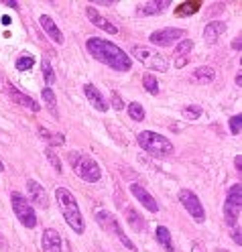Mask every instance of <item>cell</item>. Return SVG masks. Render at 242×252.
<instances>
[{
    "label": "cell",
    "mask_w": 242,
    "mask_h": 252,
    "mask_svg": "<svg viewBox=\"0 0 242 252\" xmlns=\"http://www.w3.org/2000/svg\"><path fill=\"white\" fill-rule=\"evenodd\" d=\"M131 55L140 61L147 69H153V71H159V73H165L169 71V61L165 55H161L159 51L151 49V47H144V45H135L131 49Z\"/></svg>",
    "instance_id": "5"
},
{
    "label": "cell",
    "mask_w": 242,
    "mask_h": 252,
    "mask_svg": "<svg viewBox=\"0 0 242 252\" xmlns=\"http://www.w3.org/2000/svg\"><path fill=\"white\" fill-rule=\"evenodd\" d=\"M124 216H126V222L133 230L137 232H144L147 230V222H144V218L135 210V208H126L124 210Z\"/></svg>",
    "instance_id": "20"
},
{
    "label": "cell",
    "mask_w": 242,
    "mask_h": 252,
    "mask_svg": "<svg viewBox=\"0 0 242 252\" xmlns=\"http://www.w3.org/2000/svg\"><path fill=\"white\" fill-rule=\"evenodd\" d=\"M6 92H8V96L12 98V102H17L19 106H23V108H27V110H31V112H39L41 110V106H39V102H35L31 96H27V94H23L17 86H12V84H8L6 86Z\"/></svg>",
    "instance_id": "12"
},
{
    "label": "cell",
    "mask_w": 242,
    "mask_h": 252,
    "mask_svg": "<svg viewBox=\"0 0 242 252\" xmlns=\"http://www.w3.org/2000/svg\"><path fill=\"white\" fill-rule=\"evenodd\" d=\"M86 49L88 53L96 59L108 65L110 69L114 71H131L133 69V59L126 51H122L118 45L110 43L106 39H100V37H90L86 41Z\"/></svg>",
    "instance_id": "1"
},
{
    "label": "cell",
    "mask_w": 242,
    "mask_h": 252,
    "mask_svg": "<svg viewBox=\"0 0 242 252\" xmlns=\"http://www.w3.org/2000/svg\"><path fill=\"white\" fill-rule=\"evenodd\" d=\"M202 114H204V110H202V106H185L183 110H181V116L185 118V120H198V118H202Z\"/></svg>",
    "instance_id": "28"
},
{
    "label": "cell",
    "mask_w": 242,
    "mask_h": 252,
    "mask_svg": "<svg viewBox=\"0 0 242 252\" xmlns=\"http://www.w3.org/2000/svg\"><path fill=\"white\" fill-rule=\"evenodd\" d=\"M216 252H228V250H224V248H218V250H216Z\"/></svg>",
    "instance_id": "44"
},
{
    "label": "cell",
    "mask_w": 242,
    "mask_h": 252,
    "mask_svg": "<svg viewBox=\"0 0 242 252\" xmlns=\"http://www.w3.org/2000/svg\"><path fill=\"white\" fill-rule=\"evenodd\" d=\"M236 84H238V86H242V73H238V75H236Z\"/></svg>",
    "instance_id": "40"
},
{
    "label": "cell",
    "mask_w": 242,
    "mask_h": 252,
    "mask_svg": "<svg viewBox=\"0 0 242 252\" xmlns=\"http://www.w3.org/2000/svg\"><path fill=\"white\" fill-rule=\"evenodd\" d=\"M224 33H226V23H224V21H212V23H207L206 29H204V39H206L207 43H214V41H218Z\"/></svg>",
    "instance_id": "19"
},
{
    "label": "cell",
    "mask_w": 242,
    "mask_h": 252,
    "mask_svg": "<svg viewBox=\"0 0 242 252\" xmlns=\"http://www.w3.org/2000/svg\"><path fill=\"white\" fill-rule=\"evenodd\" d=\"M96 218H98V222L104 226V228H108L112 234H114L116 236V238L128 248V250H133V252H137L138 248L135 246V242L131 240V238H128V236L122 232V228H120V224H118V220L114 218V216H112V214H106V212H98V216H96Z\"/></svg>",
    "instance_id": "9"
},
{
    "label": "cell",
    "mask_w": 242,
    "mask_h": 252,
    "mask_svg": "<svg viewBox=\"0 0 242 252\" xmlns=\"http://www.w3.org/2000/svg\"><path fill=\"white\" fill-rule=\"evenodd\" d=\"M69 163H71V167H73V171H75V175L82 177L86 183L100 181L102 169H100L98 163L92 159V157L79 153V151H73V153H69Z\"/></svg>",
    "instance_id": "4"
},
{
    "label": "cell",
    "mask_w": 242,
    "mask_h": 252,
    "mask_svg": "<svg viewBox=\"0 0 242 252\" xmlns=\"http://www.w3.org/2000/svg\"><path fill=\"white\" fill-rule=\"evenodd\" d=\"M131 193L142 203V208L144 210H149V212H153V214H157L159 212V203H157V199L144 189L142 185H138V183H133L131 185Z\"/></svg>",
    "instance_id": "13"
},
{
    "label": "cell",
    "mask_w": 242,
    "mask_h": 252,
    "mask_svg": "<svg viewBox=\"0 0 242 252\" xmlns=\"http://www.w3.org/2000/svg\"><path fill=\"white\" fill-rule=\"evenodd\" d=\"M41 98H43L45 106L51 110V114L57 118V116H59V112H57V98H55L53 90H51V88H43V92H41Z\"/></svg>",
    "instance_id": "24"
},
{
    "label": "cell",
    "mask_w": 242,
    "mask_h": 252,
    "mask_svg": "<svg viewBox=\"0 0 242 252\" xmlns=\"http://www.w3.org/2000/svg\"><path fill=\"white\" fill-rule=\"evenodd\" d=\"M128 116H131L135 122L144 120V108L138 102H131V104H128Z\"/></svg>",
    "instance_id": "30"
},
{
    "label": "cell",
    "mask_w": 242,
    "mask_h": 252,
    "mask_svg": "<svg viewBox=\"0 0 242 252\" xmlns=\"http://www.w3.org/2000/svg\"><path fill=\"white\" fill-rule=\"evenodd\" d=\"M202 6L200 0H193V2H183L175 8V14H179V17H185V14H193V12H198Z\"/></svg>",
    "instance_id": "25"
},
{
    "label": "cell",
    "mask_w": 242,
    "mask_h": 252,
    "mask_svg": "<svg viewBox=\"0 0 242 252\" xmlns=\"http://www.w3.org/2000/svg\"><path fill=\"white\" fill-rule=\"evenodd\" d=\"M155 238H157V242H159L161 246H163L167 252H175L173 242H171V232H169V228L159 226V228L155 230Z\"/></svg>",
    "instance_id": "22"
},
{
    "label": "cell",
    "mask_w": 242,
    "mask_h": 252,
    "mask_svg": "<svg viewBox=\"0 0 242 252\" xmlns=\"http://www.w3.org/2000/svg\"><path fill=\"white\" fill-rule=\"evenodd\" d=\"M39 23H41L43 31L47 33V37H49L53 43H57V45H61V43H63V35H61V31H59V27L55 25V21H53L51 17H47V14H43V17L39 19Z\"/></svg>",
    "instance_id": "18"
},
{
    "label": "cell",
    "mask_w": 242,
    "mask_h": 252,
    "mask_svg": "<svg viewBox=\"0 0 242 252\" xmlns=\"http://www.w3.org/2000/svg\"><path fill=\"white\" fill-rule=\"evenodd\" d=\"M230 236H232V240H234L238 246H242V230H240L238 226L230 228Z\"/></svg>",
    "instance_id": "35"
},
{
    "label": "cell",
    "mask_w": 242,
    "mask_h": 252,
    "mask_svg": "<svg viewBox=\"0 0 242 252\" xmlns=\"http://www.w3.org/2000/svg\"><path fill=\"white\" fill-rule=\"evenodd\" d=\"M191 252H207V248L204 246V242L193 240V242H191Z\"/></svg>",
    "instance_id": "36"
},
{
    "label": "cell",
    "mask_w": 242,
    "mask_h": 252,
    "mask_svg": "<svg viewBox=\"0 0 242 252\" xmlns=\"http://www.w3.org/2000/svg\"><path fill=\"white\" fill-rule=\"evenodd\" d=\"M191 49H193V41L191 39H183V41H179L175 45V55L179 57V59H187V55L191 53Z\"/></svg>",
    "instance_id": "26"
},
{
    "label": "cell",
    "mask_w": 242,
    "mask_h": 252,
    "mask_svg": "<svg viewBox=\"0 0 242 252\" xmlns=\"http://www.w3.org/2000/svg\"><path fill=\"white\" fill-rule=\"evenodd\" d=\"M45 157H47V161H49V163L53 165V169H55L57 173H61V171H63L61 161H59V157L55 155V151H53L51 147H47V149H45Z\"/></svg>",
    "instance_id": "32"
},
{
    "label": "cell",
    "mask_w": 242,
    "mask_h": 252,
    "mask_svg": "<svg viewBox=\"0 0 242 252\" xmlns=\"http://www.w3.org/2000/svg\"><path fill=\"white\" fill-rule=\"evenodd\" d=\"M0 246H2V248H6V242L2 240V236H0Z\"/></svg>",
    "instance_id": "42"
},
{
    "label": "cell",
    "mask_w": 242,
    "mask_h": 252,
    "mask_svg": "<svg viewBox=\"0 0 242 252\" xmlns=\"http://www.w3.org/2000/svg\"><path fill=\"white\" fill-rule=\"evenodd\" d=\"M2 23L4 25H10V17H2Z\"/></svg>",
    "instance_id": "41"
},
{
    "label": "cell",
    "mask_w": 242,
    "mask_h": 252,
    "mask_svg": "<svg viewBox=\"0 0 242 252\" xmlns=\"http://www.w3.org/2000/svg\"><path fill=\"white\" fill-rule=\"evenodd\" d=\"M27 191H29V201L31 203H35V206L39 208H47L49 206V199H47V191H45V187L35 181V179H29L27 181Z\"/></svg>",
    "instance_id": "11"
},
{
    "label": "cell",
    "mask_w": 242,
    "mask_h": 252,
    "mask_svg": "<svg viewBox=\"0 0 242 252\" xmlns=\"http://www.w3.org/2000/svg\"><path fill=\"white\" fill-rule=\"evenodd\" d=\"M84 94H86V98L90 100V104L98 110V112H106V110L110 108V104H108V100L102 96V92L96 88L94 84H86L84 86Z\"/></svg>",
    "instance_id": "15"
},
{
    "label": "cell",
    "mask_w": 242,
    "mask_h": 252,
    "mask_svg": "<svg viewBox=\"0 0 242 252\" xmlns=\"http://www.w3.org/2000/svg\"><path fill=\"white\" fill-rule=\"evenodd\" d=\"M137 143L142 147V151H147V153L153 155V157H169V155L175 151L173 143H171L167 136L157 134V132H153V130H142V132H138V134H137Z\"/></svg>",
    "instance_id": "3"
},
{
    "label": "cell",
    "mask_w": 242,
    "mask_h": 252,
    "mask_svg": "<svg viewBox=\"0 0 242 252\" xmlns=\"http://www.w3.org/2000/svg\"><path fill=\"white\" fill-rule=\"evenodd\" d=\"M39 136L43 140H47L49 147H61V145H66V136L57 134V132H49L47 128H43V126H39Z\"/></svg>",
    "instance_id": "23"
},
{
    "label": "cell",
    "mask_w": 242,
    "mask_h": 252,
    "mask_svg": "<svg viewBox=\"0 0 242 252\" xmlns=\"http://www.w3.org/2000/svg\"><path fill=\"white\" fill-rule=\"evenodd\" d=\"M234 167L240 171L242 169V159H240V157H234Z\"/></svg>",
    "instance_id": "37"
},
{
    "label": "cell",
    "mask_w": 242,
    "mask_h": 252,
    "mask_svg": "<svg viewBox=\"0 0 242 252\" xmlns=\"http://www.w3.org/2000/svg\"><path fill=\"white\" fill-rule=\"evenodd\" d=\"M6 6H10V8H19V2L17 0H8V2H4Z\"/></svg>",
    "instance_id": "38"
},
{
    "label": "cell",
    "mask_w": 242,
    "mask_h": 252,
    "mask_svg": "<svg viewBox=\"0 0 242 252\" xmlns=\"http://www.w3.org/2000/svg\"><path fill=\"white\" fill-rule=\"evenodd\" d=\"M179 201H181V206L185 208V212L196 220L198 224H204V220H206V210H204V206H202V201H200V197L193 193V191H189V189H181L179 191Z\"/></svg>",
    "instance_id": "8"
},
{
    "label": "cell",
    "mask_w": 242,
    "mask_h": 252,
    "mask_svg": "<svg viewBox=\"0 0 242 252\" xmlns=\"http://www.w3.org/2000/svg\"><path fill=\"white\" fill-rule=\"evenodd\" d=\"M55 199H57L59 208H61V212H63V218H66L68 226H69L75 234H84L86 222H84L82 212H79V206H77L75 195L69 191L68 187H59V189H55Z\"/></svg>",
    "instance_id": "2"
},
{
    "label": "cell",
    "mask_w": 242,
    "mask_h": 252,
    "mask_svg": "<svg viewBox=\"0 0 242 252\" xmlns=\"http://www.w3.org/2000/svg\"><path fill=\"white\" fill-rule=\"evenodd\" d=\"M41 69H43L45 84H47V86H53V84H55V71H53V67H51V63L47 61V59H43V61H41Z\"/></svg>",
    "instance_id": "29"
},
{
    "label": "cell",
    "mask_w": 242,
    "mask_h": 252,
    "mask_svg": "<svg viewBox=\"0 0 242 252\" xmlns=\"http://www.w3.org/2000/svg\"><path fill=\"white\" fill-rule=\"evenodd\" d=\"M86 14H88L90 23H92V25H96L98 29L106 31V33H110V35H116V33H118V27H116L114 23H110L106 17H102V14H100L98 10H96L94 6H88V8H86Z\"/></svg>",
    "instance_id": "14"
},
{
    "label": "cell",
    "mask_w": 242,
    "mask_h": 252,
    "mask_svg": "<svg viewBox=\"0 0 242 252\" xmlns=\"http://www.w3.org/2000/svg\"><path fill=\"white\" fill-rule=\"evenodd\" d=\"M240 212H242V185L234 183L228 193H226V201H224V222L228 228L238 226L240 220Z\"/></svg>",
    "instance_id": "6"
},
{
    "label": "cell",
    "mask_w": 242,
    "mask_h": 252,
    "mask_svg": "<svg viewBox=\"0 0 242 252\" xmlns=\"http://www.w3.org/2000/svg\"><path fill=\"white\" fill-rule=\"evenodd\" d=\"M10 203H12L14 216L19 218V222H21L25 228H35V226H37L35 208H33V203H31L23 193L12 191V193H10Z\"/></svg>",
    "instance_id": "7"
},
{
    "label": "cell",
    "mask_w": 242,
    "mask_h": 252,
    "mask_svg": "<svg viewBox=\"0 0 242 252\" xmlns=\"http://www.w3.org/2000/svg\"><path fill=\"white\" fill-rule=\"evenodd\" d=\"M216 77V71L212 67H207V65H202L198 69H193L191 73V82H196V84H209Z\"/></svg>",
    "instance_id": "21"
},
{
    "label": "cell",
    "mask_w": 242,
    "mask_h": 252,
    "mask_svg": "<svg viewBox=\"0 0 242 252\" xmlns=\"http://www.w3.org/2000/svg\"><path fill=\"white\" fill-rule=\"evenodd\" d=\"M232 47H234V49H242V41H240V39H234Z\"/></svg>",
    "instance_id": "39"
},
{
    "label": "cell",
    "mask_w": 242,
    "mask_h": 252,
    "mask_svg": "<svg viewBox=\"0 0 242 252\" xmlns=\"http://www.w3.org/2000/svg\"><path fill=\"white\" fill-rule=\"evenodd\" d=\"M41 244L45 248V252H63V242H61V236L57 230L53 228H47L41 236Z\"/></svg>",
    "instance_id": "16"
},
{
    "label": "cell",
    "mask_w": 242,
    "mask_h": 252,
    "mask_svg": "<svg viewBox=\"0 0 242 252\" xmlns=\"http://www.w3.org/2000/svg\"><path fill=\"white\" fill-rule=\"evenodd\" d=\"M142 86H144V90L151 94V96H157V94H159V82H157V77L153 73H144L142 75Z\"/></svg>",
    "instance_id": "27"
},
{
    "label": "cell",
    "mask_w": 242,
    "mask_h": 252,
    "mask_svg": "<svg viewBox=\"0 0 242 252\" xmlns=\"http://www.w3.org/2000/svg\"><path fill=\"white\" fill-rule=\"evenodd\" d=\"M240 128H242V116H232L230 118V132L232 134H240Z\"/></svg>",
    "instance_id": "34"
},
{
    "label": "cell",
    "mask_w": 242,
    "mask_h": 252,
    "mask_svg": "<svg viewBox=\"0 0 242 252\" xmlns=\"http://www.w3.org/2000/svg\"><path fill=\"white\" fill-rule=\"evenodd\" d=\"M2 171H4V163H2V161H0V173H2Z\"/></svg>",
    "instance_id": "43"
},
{
    "label": "cell",
    "mask_w": 242,
    "mask_h": 252,
    "mask_svg": "<svg viewBox=\"0 0 242 252\" xmlns=\"http://www.w3.org/2000/svg\"><path fill=\"white\" fill-rule=\"evenodd\" d=\"M14 65H17V69H19V71H29L31 67L35 65V57H31V55H23V57H19V59H17V63H14Z\"/></svg>",
    "instance_id": "31"
},
{
    "label": "cell",
    "mask_w": 242,
    "mask_h": 252,
    "mask_svg": "<svg viewBox=\"0 0 242 252\" xmlns=\"http://www.w3.org/2000/svg\"><path fill=\"white\" fill-rule=\"evenodd\" d=\"M110 104H112V108H114V110H118V112H120V110H124V100L120 98V94L116 90L110 92Z\"/></svg>",
    "instance_id": "33"
},
{
    "label": "cell",
    "mask_w": 242,
    "mask_h": 252,
    "mask_svg": "<svg viewBox=\"0 0 242 252\" xmlns=\"http://www.w3.org/2000/svg\"><path fill=\"white\" fill-rule=\"evenodd\" d=\"M185 37V31L183 29H159V31H153L151 33V43L157 45V47H171V45H177L179 41H183Z\"/></svg>",
    "instance_id": "10"
},
{
    "label": "cell",
    "mask_w": 242,
    "mask_h": 252,
    "mask_svg": "<svg viewBox=\"0 0 242 252\" xmlns=\"http://www.w3.org/2000/svg\"><path fill=\"white\" fill-rule=\"evenodd\" d=\"M169 4H171L169 0H151V2H142V4L137 8V14H138V17H151V14L163 12Z\"/></svg>",
    "instance_id": "17"
}]
</instances>
